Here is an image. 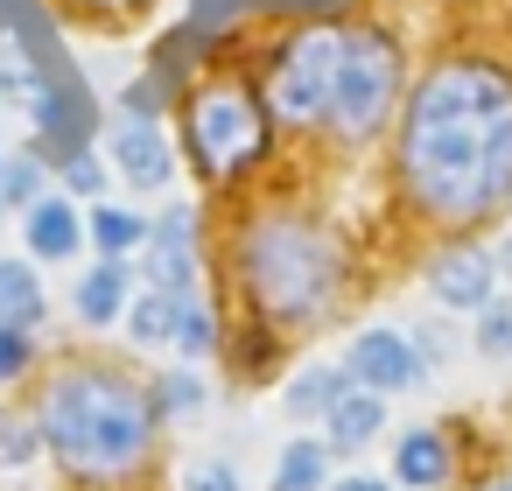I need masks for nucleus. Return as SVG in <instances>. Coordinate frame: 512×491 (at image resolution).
<instances>
[{"instance_id":"f257e3e1","label":"nucleus","mask_w":512,"mask_h":491,"mask_svg":"<svg viewBox=\"0 0 512 491\" xmlns=\"http://www.w3.org/2000/svg\"><path fill=\"white\" fill-rule=\"evenodd\" d=\"M400 162L435 218H477L512 197V78L491 64H442L407 106Z\"/></svg>"},{"instance_id":"f03ea898","label":"nucleus","mask_w":512,"mask_h":491,"mask_svg":"<svg viewBox=\"0 0 512 491\" xmlns=\"http://www.w3.org/2000/svg\"><path fill=\"white\" fill-rule=\"evenodd\" d=\"M148 435H155V407L141 400V386L127 379H106V372H71L43 393V442L71 463V470H92V477H113V470H134L148 456Z\"/></svg>"},{"instance_id":"7ed1b4c3","label":"nucleus","mask_w":512,"mask_h":491,"mask_svg":"<svg viewBox=\"0 0 512 491\" xmlns=\"http://www.w3.org/2000/svg\"><path fill=\"white\" fill-rule=\"evenodd\" d=\"M246 281H253L267 316H309L330 295V253L316 246L309 225L274 218V225H260L246 239Z\"/></svg>"},{"instance_id":"20e7f679","label":"nucleus","mask_w":512,"mask_h":491,"mask_svg":"<svg viewBox=\"0 0 512 491\" xmlns=\"http://www.w3.org/2000/svg\"><path fill=\"white\" fill-rule=\"evenodd\" d=\"M393 92H400V57H393V43H386V36H344L337 78H330V113H323V120H330L344 141H365V134L386 127Z\"/></svg>"},{"instance_id":"39448f33","label":"nucleus","mask_w":512,"mask_h":491,"mask_svg":"<svg viewBox=\"0 0 512 491\" xmlns=\"http://www.w3.org/2000/svg\"><path fill=\"white\" fill-rule=\"evenodd\" d=\"M190 148H197V162L211 176H239V169L260 162L267 120H260V106H253V92L239 78H218V85H204L190 99Z\"/></svg>"},{"instance_id":"423d86ee","label":"nucleus","mask_w":512,"mask_h":491,"mask_svg":"<svg viewBox=\"0 0 512 491\" xmlns=\"http://www.w3.org/2000/svg\"><path fill=\"white\" fill-rule=\"evenodd\" d=\"M337 50H344V36H337V29H309V36H295V43H281V50H274V71H267V106H274V120L309 127V120H323V113H330Z\"/></svg>"},{"instance_id":"0eeeda50","label":"nucleus","mask_w":512,"mask_h":491,"mask_svg":"<svg viewBox=\"0 0 512 491\" xmlns=\"http://www.w3.org/2000/svg\"><path fill=\"white\" fill-rule=\"evenodd\" d=\"M344 372H351L365 393H407V386L421 379V351H414L400 330H365V337H351Z\"/></svg>"},{"instance_id":"6e6552de","label":"nucleus","mask_w":512,"mask_h":491,"mask_svg":"<svg viewBox=\"0 0 512 491\" xmlns=\"http://www.w3.org/2000/svg\"><path fill=\"white\" fill-rule=\"evenodd\" d=\"M113 162H120V176L134 183V190H162L169 183V141L155 134V120L148 113H134V120H113Z\"/></svg>"},{"instance_id":"1a4fd4ad","label":"nucleus","mask_w":512,"mask_h":491,"mask_svg":"<svg viewBox=\"0 0 512 491\" xmlns=\"http://www.w3.org/2000/svg\"><path fill=\"white\" fill-rule=\"evenodd\" d=\"M148 274L162 295H183L190 274H197V253H190V211H169L162 225H148Z\"/></svg>"},{"instance_id":"9d476101","label":"nucleus","mask_w":512,"mask_h":491,"mask_svg":"<svg viewBox=\"0 0 512 491\" xmlns=\"http://www.w3.org/2000/svg\"><path fill=\"white\" fill-rule=\"evenodd\" d=\"M491 260L484 253H449V260H435V295L449 302V309H484L491 302Z\"/></svg>"},{"instance_id":"9b49d317","label":"nucleus","mask_w":512,"mask_h":491,"mask_svg":"<svg viewBox=\"0 0 512 491\" xmlns=\"http://www.w3.org/2000/svg\"><path fill=\"white\" fill-rule=\"evenodd\" d=\"M78 239H85V225H78V211H71L64 197L29 204V246H36L43 260H71V253H78Z\"/></svg>"},{"instance_id":"f8f14e48","label":"nucleus","mask_w":512,"mask_h":491,"mask_svg":"<svg viewBox=\"0 0 512 491\" xmlns=\"http://www.w3.org/2000/svg\"><path fill=\"white\" fill-rule=\"evenodd\" d=\"M120 309H127V267L106 260V267H92V274L78 281V316H85V323H113Z\"/></svg>"},{"instance_id":"ddd939ff","label":"nucleus","mask_w":512,"mask_h":491,"mask_svg":"<svg viewBox=\"0 0 512 491\" xmlns=\"http://www.w3.org/2000/svg\"><path fill=\"white\" fill-rule=\"evenodd\" d=\"M393 470H400V484H442V470H449V449H442V435H428V428L400 435V449H393Z\"/></svg>"},{"instance_id":"4468645a","label":"nucleus","mask_w":512,"mask_h":491,"mask_svg":"<svg viewBox=\"0 0 512 491\" xmlns=\"http://www.w3.org/2000/svg\"><path fill=\"white\" fill-rule=\"evenodd\" d=\"M36 316H43V288H36V274H29L22 260H0V323L22 330V323H36Z\"/></svg>"},{"instance_id":"2eb2a0df","label":"nucleus","mask_w":512,"mask_h":491,"mask_svg":"<svg viewBox=\"0 0 512 491\" xmlns=\"http://www.w3.org/2000/svg\"><path fill=\"white\" fill-rule=\"evenodd\" d=\"M379 393H337V407H330V435L351 449V442H372L379 435Z\"/></svg>"},{"instance_id":"dca6fc26","label":"nucleus","mask_w":512,"mask_h":491,"mask_svg":"<svg viewBox=\"0 0 512 491\" xmlns=\"http://www.w3.org/2000/svg\"><path fill=\"white\" fill-rule=\"evenodd\" d=\"M323 470H330L323 442H288L274 463V491H323Z\"/></svg>"},{"instance_id":"f3484780","label":"nucleus","mask_w":512,"mask_h":491,"mask_svg":"<svg viewBox=\"0 0 512 491\" xmlns=\"http://www.w3.org/2000/svg\"><path fill=\"white\" fill-rule=\"evenodd\" d=\"M176 309H183V302H176V295H162V288H155V295H141V302L127 309L134 344H169V337H176Z\"/></svg>"},{"instance_id":"a211bd4d","label":"nucleus","mask_w":512,"mask_h":491,"mask_svg":"<svg viewBox=\"0 0 512 491\" xmlns=\"http://www.w3.org/2000/svg\"><path fill=\"white\" fill-rule=\"evenodd\" d=\"M92 239L120 260V253L148 246V218H141V211H113V204H106V211H92Z\"/></svg>"},{"instance_id":"6ab92c4d","label":"nucleus","mask_w":512,"mask_h":491,"mask_svg":"<svg viewBox=\"0 0 512 491\" xmlns=\"http://www.w3.org/2000/svg\"><path fill=\"white\" fill-rule=\"evenodd\" d=\"M337 372H302L295 386H288V414H330L337 407Z\"/></svg>"},{"instance_id":"aec40b11","label":"nucleus","mask_w":512,"mask_h":491,"mask_svg":"<svg viewBox=\"0 0 512 491\" xmlns=\"http://www.w3.org/2000/svg\"><path fill=\"white\" fill-rule=\"evenodd\" d=\"M176 344H183L190 358H204V351L218 344V330H211V316H204L197 302H183V309H176Z\"/></svg>"},{"instance_id":"412c9836","label":"nucleus","mask_w":512,"mask_h":491,"mask_svg":"<svg viewBox=\"0 0 512 491\" xmlns=\"http://www.w3.org/2000/svg\"><path fill=\"white\" fill-rule=\"evenodd\" d=\"M0 204H36V162L29 155L0 162Z\"/></svg>"},{"instance_id":"4be33fe9","label":"nucleus","mask_w":512,"mask_h":491,"mask_svg":"<svg viewBox=\"0 0 512 491\" xmlns=\"http://www.w3.org/2000/svg\"><path fill=\"white\" fill-rule=\"evenodd\" d=\"M29 456H36V428L15 421V414H0V463L15 470V463H29Z\"/></svg>"},{"instance_id":"5701e85b","label":"nucleus","mask_w":512,"mask_h":491,"mask_svg":"<svg viewBox=\"0 0 512 491\" xmlns=\"http://www.w3.org/2000/svg\"><path fill=\"white\" fill-rule=\"evenodd\" d=\"M183 491H246L232 463H190L183 470Z\"/></svg>"},{"instance_id":"b1692460","label":"nucleus","mask_w":512,"mask_h":491,"mask_svg":"<svg viewBox=\"0 0 512 491\" xmlns=\"http://www.w3.org/2000/svg\"><path fill=\"white\" fill-rule=\"evenodd\" d=\"M162 407H169V414H197V407H204V386H197L190 372H169V379H162Z\"/></svg>"},{"instance_id":"393cba45","label":"nucleus","mask_w":512,"mask_h":491,"mask_svg":"<svg viewBox=\"0 0 512 491\" xmlns=\"http://www.w3.org/2000/svg\"><path fill=\"white\" fill-rule=\"evenodd\" d=\"M477 351H484V358H505V351H512V309H484Z\"/></svg>"},{"instance_id":"a878e982","label":"nucleus","mask_w":512,"mask_h":491,"mask_svg":"<svg viewBox=\"0 0 512 491\" xmlns=\"http://www.w3.org/2000/svg\"><path fill=\"white\" fill-rule=\"evenodd\" d=\"M29 365V344H22V330H8V323H0V379H15Z\"/></svg>"},{"instance_id":"bb28decb","label":"nucleus","mask_w":512,"mask_h":491,"mask_svg":"<svg viewBox=\"0 0 512 491\" xmlns=\"http://www.w3.org/2000/svg\"><path fill=\"white\" fill-rule=\"evenodd\" d=\"M337 491H386V484H379V477H344Z\"/></svg>"},{"instance_id":"cd10ccee","label":"nucleus","mask_w":512,"mask_h":491,"mask_svg":"<svg viewBox=\"0 0 512 491\" xmlns=\"http://www.w3.org/2000/svg\"><path fill=\"white\" fill-rule=\"evenodd\" d=\"M288 8H309L316 15V8H344V0H288Z\"/></svg>"},{"instance_id":"c85d7f7f","label":"nucleus","mask_w":512,"mask_h":491,"mask_svg":"<svg viewBox=\"0 0 512 491\" xmlns=\"http://www.w3.org/2000/svg\"><path fill=\"white\" fill-rule=\"evenodd\" d=\"M498 491H505V484H498Z\"/></svg>"}]
</instances>
